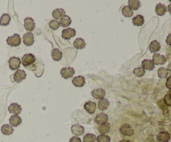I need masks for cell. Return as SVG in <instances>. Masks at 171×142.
Listing matches in <instances>:
<instances>
[{
    "label": "cell",
    "instance_id": "34",
    "mask_svg": "<svg viewBox=\"0 0 171 142\" xmlns=\"http://www.w3.org/2000/svg\"><path fill=\"white\" fill-rule=\"evenodd\" d=\"M96 138L97 137L95 135L88 133L83 136V142H95Z\"/></svg>",
    "mask_w": 171,
    "mask_h": 142
},
{
    "label": "cell",
    "instance_id": "4",
    "mask_svg": "<svg viewBox=\"0 0 171 142\" xmlns=\"http://www.w3.org/2000/svg\"><path fill=\"white\" fill-rule=\"evenodd\" d=\"M60 74L61 76L64 79H70L73 76V74H75L74 69L72 67H67V68H62L60 70Z\"/></svg>",
    "mask_w": 171,
    "mask_h": 142
},
{
    "label": "cell",
    "instance_id": "15",
    "mask_svg": "<svg viewBox=\"0 0 171 142\" xmlns=\"http://www.w3.org/2000/svg\"><path fill=\"white\" fill-rule=\"evenodd\" d=\"M22 123V119L19 117V115H13L9 118V124L12 127H16L21 125Z\"/></svg>",
    "mask_w": 171,
    "mask_h": 142
},
{
    "label": "cell",
    "instance_id": "37",
    "mask_svg": "<svg viewBox=\"0 0 171 142\" xmlns=\"http://www.w3.org/2000/svg\"><path fill=\"white\" fill-rule=\"evenodd\" d=\"M98 142H110V137L106 135H100L96 138Z\"/></svg>",
    "mask_w": 171,
    "mask_h": 142
},
{
    "label": "cell",
    "instance_id": "35",
    "mask_svg": "<svg viewBox=\"0 0 171 142\" xmlns=\"http://www.w3.org/2000/svg\"><path fill=\"white\" fill-rule=\"evenodd\" d=\"M133 73L135 74L137 77H142V76L144 75L145 70H144L142 67H138V68H135V69H134Z\"/></svg>",
    "mask_w": 171,
    "mask_h": 142
},
{
    "label": "cell",
    "instance_id": "28",
    "mask_svg": "<svg viewBox=\"0 0 171 142\" xmlns=\"http://www.w3.org/2000/svg\"><path fill=\"white\" fill-rule=\"evenodd\" d=\"M10 20H11V18H10L9 15L8 14H3L0 18V25L7 26V25H9Z\"/></svg>",
    "mask_w": 171,
    "mask_h": 142
},
{
    "label": "cell",
    "instance_id": "10",
    "mask_svg": "<svg viewBox=\"0 0 171 142\" xmlns=\"http://www.w3.org/2000/svg\"><path fill=\"white\" fill-rule=\"evenodd\" d=\"M71 132L73 133L75 136H78H78L83 135V133H84V128H83V126H82L80 125H73L71 127Z\"/></svg>",
    "mask_w": 171,
    "mask_h": 142
},
{
    "label": "cell",
    "instance_id": "2",
    "mask_svg": "<svg viewBox=\"0 0 171 142\" xmlns=\"http://www.w3.org/2000/svg\"><path fill=\"white\" fill-rule=\"evenodd\" d=\"M7 44L9 46L12 47H17L21 44V38H20L19 35L15 34L13 36L8 37L7 39Z\"/></svg>",
    "mask_w": 171,
    "mask_h": 142
},
{
    "label": "cell",
    "instance_id": "40",
    "mask_svg": "<svg viewBox=\"0 0 171 142\" xmlns=\"http://www.w3.org/2000/svg\"><path fill=\"white\" fill-rule=\"evenodd\" d=\"M165 85H166L167 88L169 89V90H171V75L167 78V80H166V83H165Z\"/></svg>",
    "mask_w": 171,
    "mask_h": 142
},
{
    "label": "cell",
    "instance_id": "3",
    "mask_svg": "<svg viewBox=\"0 0 171 142\" xmlns=\"http://www.w3.org/2000/svg\"><path fill=\"white\" fill-rule=\"evenodd\" d=\"M36 60V58L34 54H24L22 58V64L24 67H29V65L33 64Z\"/></svg>",
    "mask_w": 171,
    "mask_h": 142
},
{
    "label": "cell",
    "instance_id": "33",
    "mask_svg": "<svg viewBox=\"0 0 171 142\" xmlns=\"http://www.w3.org/2000/svg\"><path fill=\"white\" fill-rule=\"evenodd\" d=\"M122 14L125 17L130 18L132 17L133 10L131 9L129 6H125V7L122 8Z\"/></svg>",
    "mask_w": 171,
    "mask_h": 142
},
{
    "label": "cell",
    "instance_id": "11",
    "mask_svg": "<svg viewBox=\"0 0 171 142\" xmlns=\"http://www.w3.org/2000/svg\"><path fill=\"white\" fill-rule=\"evenodd\" d=\"M108 120H109V117L108 115L104 113H99V115H96V117L94 118V122L98 125H102V124H104V123L108 122Z\"/></svg>",
    "mask_w": 171,
    "mask_h": 142
},
{
    "label": "cell",
    "instance_id": "22",
    "mask_svg": "<svg viewBox=\"0 0 171 142\" xmlns=\"http://www.w3.org/2000/svg\"><path fill=\"white\" fill-rule=\"evenodd\" d=\"M158 75H159V78L167 79L171 75V70L164 69V68H159V70H158Z\"/></svg>",
    "mask_w": 171,
    "mask_h": 142
},
{
    "label": "cell",
    "instance_id": "7",
    "mask_svg": "<svg viewBox=\"0 0 171 142\" xmlns=\"http://www.w3.org/2000/svg\"><path fill=\"white\" fill-rule=\"evenodd\" d=\"M120 133L122 134L123 135H125V136H131V135L134 134V130L133 128L130 126V125L128 124H125L123 125L121 127H120Z\"/></svg>",
    "mask_w": 171,
    "mask_h": 142
},
{
    "label": "cell",
    "instance_id": "9",
    "mask_svg": "<svg viewBox=\"0 0 171 142\" xmlns=\"http://www.w3.org/2000/svg\"><path fill=\"white\" fill-rule=\"evenodd\" d=\"M23 40H24V44L26 46H31L34 43V37L32 33L28 32L24 34V37H23Z\"/></svg>",
    "mask_w": 171,
    "mask_h": 142
},
{
    "label": "cell",
    "instance_id": "38",
    "mask_svg": "<svg viewBox=\"0 0 171 142\" xmlns=\"http://www.w3.org/2000/svg\"><path fill=\"white\" fill-rule=\"evenodd\" d=\"M164 102L167 106H171V96L166 95L164 97Z\"/></svg>",
    "mask_w": 171,
    "mask_h": 142
},
{
    "label": "cell",
    "instance_id": "5",
    "mask_svg": "<svg viewBox=\"0 0 171 142\" xmlns=\"http://www.w3.org/2000/svg\"><path fill=\"white\" fill-rule=\"evenodd\" d=\"M8 64H9V68L12 70H18L21 64V60L18 57H11L8 60Z\"/></svg>",
    "mask_w": 171,
    "mask_h": 142
},
{
    "label": "cell",
    "instance_id": "13",
    "mask_svg": "<svg viewBox=\"0 0 171 142\" xmlns=\"http://www.w3.org/2000/svg\"><path fill=\"white\" fill-rule=\"evenodd\" d=\"M8 111H9L11 114H13V115H19L22 111V108L21 106L17 103H12L8 106Z\"/></svg>",
    "mask_w": 171,
    "mask_h": 142
},
{
    "label": "cell",
    "instance_id": "20",
    "mask_svg": "<svg viewBox=\"0 0 171 142\" xmlns=\"http://www.w3.org/2000/svg\"><path fill=\"white\" fill-rule=\"evenodd\" d=\"M167 12V8L165 7V5L162 4V3H159L156 5L155 7V13L157 15L159 16H163L165 14V13Z\"/></svg>",
    "mask_w": 171,
    "mask_h": 142
},
{
    "label": "cell",
    "instance_id": "8",
    "mask_svg": "<svg viewBox=\"0 0 171 142\" xmlns=\"http://www.w3.org/2000/svg\"><path fill=\"white\" fill-rule=\"evenodd\" d=\"M76 31L74 29H72V28H68V29H65L62 31V38L64 39H70L72 37L75 36Z\"/></svg>",
    "mask_w": 171,
    "mask_h": 142
},
{
    "label": "cell",
    "instance_id": "31",
    "mask_svg": "<svg viewBox=\"0 0 171 142\" xmlns=\"http://www.w3.org/2000/svg\"><path fill=\"white\" fill-rule=\"evenodd\" d=\"M144 19L142 15H137L135 16L134 19H133V24L135 25V26H142L144 25Z\"/></svg>",
    "mask_w": 171,
    "mask_h": 142
},
{
    "label": "cell",
    "instance_id": "44",
    "mask_svg": "<svg viewBox=\"0 0 171 142\" xmlns=\"http://www.w3.org/2000/svg\"><path fill=\"white\" fill-rule=\"evenodd\" d=\"M168 95H169V96H171V90H169V94H168Z\"/></svg>",
    "mask_w": 171,
    "mask_h": 142
},
{
    "label": "cell",
    "instance_id": "29",
    "mask_svg": "<svg viewBox=\"0 0 171 142\" xmlns=\"http://www.w3.org/2000/svg\"><path fill=\"white\" fill-rule=\"evenodd\" d=\"M71 19L69 17H68V15H64V17L62 18V19H60V21H59V25L60 26H62V27H68V26H69L71 24Z\"/></svg>",
    "mask_w": 171,
    "mask_h": 142
},
{
    "label": "cell",
    "instance_id": "30",
    "mask_svg": "<svg viewBox=\"0 0 171 142\" xmlns=\"http://www.w3.org/2000/svg\"><path fill=\"white\" fill-rule=\"evenodd\" d=\"M109 106H110V101L106 100V99L104 98L99 101L98 107L100 110H105Z\"/></svg>",
    "mask_w": 171,
    "mask_h": 142
},
{
    "label": "cell",
    "instance_id": "39",
    "mask_svg": "<svg viewBox=\"0 0 171 142\" xmlns=\"http://www.w3.org/2000/svg\"><path fill=\"white\" fill-rule=\"evenodd\" d=\"M69 142H82L81 139L78 136H73L72 138H70Z\"/></svg>",
    "mask_w": 171,
    "mask_h": 142
},
{
    "label": "cell",
    "instance_id": "41",
    "mask_svg": "<svg viewBox=\"0 0 171 142\" xmlns=\"http://www.w3.org/2000/svg\"><path fill=\"white\" fill-rule=\"evenodd\" d=\"M166 44H168V45H169V46H171V34H169V35L167 36Z\"/></svg>",
    "mask_w": 171,
    "mask_h": 142
},
{
    "label": "cell",
    "instance_id": "27",
    "mask_svg": "<svg viewBox=\"0 0 171 142\" xmlns=\"http://www.w3.org/2000/svg\"><path fill=\"white\" fill-rule=\"evenodd\" d=\"M1 132L5 135H10L13 133V128L10 125H3L1 128Z\"/></svg>",
    "mask_w": 171,
    "mask_h": 142
},
{
    "label": "cell",
    "instance_id": "21",
    "mask_svg": "<svg viewBox=\"0 0 171 142\" xmlns=\"http://www.w3.org/2000/svg\"><path fill=\"white\" fill-rule=\"evenodd\" d=\"M53 18L55 19V20L59 19H62L65 15V11L63 8H56L54 9L52 13Z\"/></svg>",
    "mask_w": 171,
    "mask_h": 142
},
{
    "label": "cell",
    "instance_id": "42",
    "mask_svg": "<svg viewBox=\"0 0 171 142\" xmlns=\"http://www.w3.org/2000/svg\"><path fill=\"white\" fill-rule=\"evenodd\" d=\"M167 10L169 11V13L171 14V3H170V4H169V6L167 7Z\"/></svg>",
    "mask_w": 171,
    "mask_h": 142
},
{
    "label": "cell",
    "instance_id": "43",
    "mask_svg": "<svg viewBox=\"0 0 171 142\" xmlns=\"http://www.w3.org/2000/svg\"><path fill=\"white\" fill-rule=\"evenodd\" d=\"M120 142H130V141H129V140H120Z\"/></svg>",
    "mask_w": 171,
    "mask_h": 142
},
{
    "label": "cell",
    "instance_id": "14",
    "mask_svg": "<svg viewBox=\"0 0 171 142\" xmlns=\"http://www.w3.org/2000/svg\"><path fill=\"white\" fill-rule=\"evenodd\" d=\"M73 85L75 87H78V88H81V87H83L84 85H85V79L83 78V76H77V77H74L73 79Z\"/></svg>",
    "mask_w": 171,
    "mask_h": 142
},
{
    "label": "cell",
    "instance_id": "36",
    "mask_svg": "<svg viewBox=\"0 0 171 142\" xmlns=\"http://www.w3.org/2000/svg\"><path fill=\"white\" fill-rule=\"evenodd\" d=\"M59 23L57 21V20L54 19V20H51L50 22H49V27H50V29H51L52 30H59Z\"/></svg>",
    "mask_w": 171,
    "mask_h": 142
},
{
    "label": "cell",
    "instance_id": "23",
    "mask_svg": "<svg viewBox=\"0 0 171 142\" xmlns=\"http://www.w3.org/2000/svg\"><path fill=\"white\" fill-rule=\"evenodd\" d=\"M159 49H160V44H159V42L154 40V41H152L150 43V44H149V51L151 53L156 54L157 52L159 51Z\"/></svg>",
    "mask_w": 171,
    "mask_h": 142
},
{
    "label": "cell",
    "instance_id": "16",
    "mask_svg": "<svg viewBox=\"0 0 171 142\" xmlns=\"http://www.w3.org/2000/svg\"><path fill=\"white\" fill-rule=\"evenodd\" d=\"M157 140L159 142H169L170 140V135L169 132L162 131L157 135Z\"/></svg>",
    "mask_w": 171,
    "mask_h": 142
},
{
    "label": "cell",
    "instance_id": "1",
    "mask_svg": "<svg viewBox=\"0 0 171 142\" xmlns=\"http://www.w3.org/2000/svg\"><path fill=\"white\" fill-rule=\"evenodd\" d=\"M26 76H27V74L25 73V71L22 70V69H18L13 74V75L11 76V80L17 82V83H20L26 79Z\"/></svg>",
    "mask_w": 171,
    "mask_h": 142
},
{
    "label": "cell",
    "instance_id": "17",
    "mask_svg": "<svg viewBox=\"0 0 171 142\" xmlns=\"http://www.w3.org/2000/svg\"><path fill=\"white\" fill-rule=\"evenodd\" d=\"M92 96L94 99L97 100H102L105 96V90L104 89H97L92 91Z\"/></svg>",
    "mask_w": 171,
    "mask_h": 142
},
{
    "label": "cell",
    "instance_id": "18",
    "mask_svg": "<svg viewBox=\"0 0 171 142\" xmlns=\"http://www.w3.org/2000/svg\"><path fill=\"white\" fill-rule=\"evenodd\" d=\"M154 63L150 59H144L142 61V68L144 70H153L154 69Z\"/></svg>",
    "mask_w": 171,
    "mask_h": 142
},
{
    "label": "cell",
    "instance_id": "6",
    "mask_svg": "<svg viewBox=\"0 0 171 142\" xmlns=\"http://www.w3.org/2000/svg\"><path fill=\"white\" fill-rule=\"evenodd\" d=\"M166 58L164 55L159 54H154L153 58H152V61L154 63V65H163L166 63Z\"/></svg>",
    "mask_w": 171,
    "mask_h": 142
},
{
    "label": "cell",
    "instance_id": "26",
    "mask_svg": "<svg viewBox=\"0 0 171 142\" xmlns=\"http://www.w3.org/2000/svg\"><path fill=\"white\" fill-rule=\"evenodd\" d=\"M110 125L109 123H104L99 126V132L100 133L101 135H106L107 133L110 132Z\"/></svg>",
    "mask_w": 171,
    "mask_h": 142
},
{
    "label": "cell",
    "instance_id": "32",
    "mask_svg": "<svg viewBox=\"0 0 171 142\" xmlns=\"http://www.w3.org/2000/svg\"><path fill=\"white\" fill-rule=\"evenodd\" d=\"M141 4L139 0H130L129 1V7L132 10H137L140 8Z\"/></svg>",
    "mask_w": 171,
    "mask_h": 142
},
{
    "label": "cell",
    "instance_id": "12",
    "mask_svg": "<svg viewBox=\"0 0 171 142\" xmlns=\"http://www.w3.org/2000/svg\"><path fill=\"white\" fill-rule=\"evenodd\" d=\"M24 28L27 31H29V33H31V31H33L34 30V28H35V23H34V19H33L32 18H26L25 19Z\"/></svg>",
    "mask_w": 171,
    "mask_h": 142
},
{
    "label": "cell",
    "instance_id": "19",
    "mask_svg": "<svg viewBox=\"0 0 171 142\" xmlns=\"http://www.w3.org/2000/svg\"><path fill=\"white\" fill-rule=\"evenodd\" d=\"M84 109H85L86 111H88V113H89V114H94V113L95 112L96 104L94 103V102H92V101L86 102L85 105H84Z\"/></svg>",
    "mask_w": 171,
    "mask_h": 142
},
{
    "label": "cell",
    "instance_id": "24",
    "mask_svg": "<svg viewBox=\"0 0 171 142\" xmlns=\"http://www.w3.org/2000/svg\"><path fill=\"white\" fill-rule=\"evenodd\" d=\"M62 52L59 49H54L51 52L52 59H54V61H59L62 59Z\"/></svg>",
    "mask_w": 171,
    "mask_h": 142
},
{
    "label": "cell",
    "instance_id": "25",
    "mask_svg": "<svg viewBox=\"0 0 171 142\" xmlns=\"http://www.w3.org/2000/svg\"><path fill=\"white\" fill-rule=\"evenodd\" d=\"M73 46L74 48H76L77 49H82L83 48H85L86 44L85 41L83 40V39H81V38H78V39H76L73 42Z\"/></svg>",
    "mask_w": 171,
    "mask_h": 142
}]
</instances>
